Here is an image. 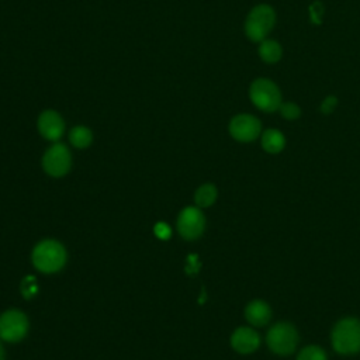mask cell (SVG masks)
I'll list each match as a JSON object with an SVG mask.
<instances>
[{
	"label": "cell",
	"mask_w": 360,
	"mask_h": 360,
	"mask_svg": "<svg viewBox=\"0 0 360 360\" xmlns=\"http://www.w3.org/2000/svg\"><path fill=\"white\" fill-rule=\"evenodd\" d=\"M332 347L342 356L360 353V319L346 316L338 321L330 333Z\"/></svg>",
	"instance_id": "obj_1"
},
{
	"label": "cell",
	"mask_w": 360,
	"mask_h": 360,
	"mask_svg": "<svg viewBox=\"0 0 360 360\" xmlns=\"http://www.w3.org/2000/svg\"><path fill=\"white\" fill-rule=\"evenodd\" d=\"M32 263L42 273H56L66 263V250L58 240L45 239L34 248Z\"/></svg>",
	"instance_id": "obj_2"
},
{
	"label": "cell",
	"mask_w": 360,
	"mask_h": 360,
	"mask_svg": "<svg viewBox=\"0 0 360 360\" xmlns=\"http://www.w3.org/2000/svg\"><path fill=\"white\" fill-rule=\"evenodd\" d=\"M300 342L297 328L290 322H277L270 326L266 335L269 349L277 356H290L294 353Z\"/></svg>",
	"instance_id": "obj_3"
},
{
	"label": "cell",
	"mask_w": 360,
	"mask_h": 360,
	"mask_svg": "<svg viewBox=\"0 0 360 360\" xmlns=\"http://www.w3.org/2000/svg\"><path fill=\"white\" fill-rule=\"evenodd\" d=\"M276 21L274 10L267 4H259L250 10L245 22L246 37L253 42H262L271 31Z\"/></svg>",
	"instance_id": "obj_4"
},
{
	"label": "cell",
	"mask_w": 360,
	"mask_h": 360,
	"mask_svg": "<svg viewBox=\"0 0 360 360\" xmlns=\"http://www.w3.org/2000/svg\"><path fill=\"white\" fill-rule=\"evenodd\" d=\"M252 103L264 112L277 111L281 105V93L278 87L269 79H256L249 89Z\"/></svg>",
	"instance_id": "obj_5"
},
{
	"label": "cell",
	"mask_w": 360,
	"mask_h": 360,
	"mask_svg": "<svg viewBox=\"0 0 360 360\" xmlns=\"http://www.w3.org/2000/svg\"><path fill=\"white\" fill-rule=\"evenodd\" d=\"M28 332V318L18 309H10L0 316V338L6 342H20Z\"/></svg>",
	"instance_id": "obj_6"
},
{
	"label": "cell",
	"mask_w": 360,
	"mask_h": 360,
	"mask_svg": "<svg viewBox=\"0 0 360 360\" xmlns=\"http://www.w3.org/2000/svg\"><path fill=\"white\" fill-rule=\"evenodd\" d=\"M72 166V155L63 143H55L46 149L42 158L44 170L52 177L65 176Z\"/></svg>",
	"instance_id": "obj_7"
},
{
	"label": "cell",
	"mask_w": 360,
	"mask_h": 360,
	"mask_svg": "<svg viewBox=\"0 0 360 360\" xmlns=\"http://www.w3.org/2000/svg\"><path fill=\"white\" fill-rule=\"evenodd\" d=\"M205 228V217L197 207H186L177 218V231L187 239L193 240L202 235Z\"/></svg>",
	"instance_id": "obj_8"
},
{
	"label": "cell",
	"mask_w": 360,
	"mask_h": 360,
	"mask_svg": "<svg viewBox=\"0 0 360 360\" xmlns=\"http://www.w3.org/2000/svg\"><path fill=\"white\" fill-rule=\"evenodd\" d=\"M262 132L260 121L250 114H238L229 122V134L239 142H252Z\"/></svg>",
	"instance_id": "obj_9"
},
{
	"label": "cell",
	"mask_w": 360,
	"mask_h": 360,
	"mask_svg": "<svg viewBox=\"0 0 360 360\" xmlns=\"http://www.w3.org/2000/svg\"><path fill=\"white\" fill-rule=\"evenodd\" d=\"M38 131L48 141H58L65 131L63 118L55 110H45L38 117Z\"/></svg>",
	"instance_id": "obj_10"
},
{
	"label": "cell",
	"mask_w": 360,
	"mask_h": 360,
	"mask_svg": "<svg viewBox=\"0 0 360 360\" xmlns=\"http://www.w3.org/2000/svg\"><path fill=\"white\" fill-rule=\"evenodd\" d=\"M231 346L240 354H250L260 346L259 333L249 326H240L231 336Z\"/></svg>",
	"instance_id": "obj_11"
},
{
	"label": "cell",
	"mask_w": 360,
	"mask_h": 360,
	"mask_svg": "<svg viewBox=\"0 0 360 360\" xmlns=\"http://www.w3.org/2000/svg\"><path fill=\"white\" fill-rule=\"evenodd\" d=\"M245 318L253 326H264L271 319V308L263 300H253L245 308Z\"/></svg>",
	"instance_id": "obj_12"
},
{
	"label": "cell",
	"mask_w": 360,
	"mask_h": 360,
	"mask_svg": "<svg viewBox=\"0 0 360 360\" xmlns=\"http://www.w3.org/2000/svg\"><path fill=\"white\" fill-rule=\"evenodd\" d=\"M285 146V138L284 135L274 128L266 129L262 134V148L267 152V153H278L284 149Z\"/></svg>",
	"instance_id": "obj_13"
},
{
	"label": "cell",
	"mask_w": 360,
	"mask_h": 360,
	"mask_svg": "<svg viewBox=\"0 0 360 360\" xmlns=\"http://www.w3.org/2000/svg\"><path fill=\"white\" fill-rule=\"evenodd\" d=\"M281 46L277 41L263 39L259 45V56L267 63H276L281 58Z\"/></svg>",
	"instance_id": "obj_14"
},
{
	"label": "cell",
	"mask_w": 360,
	"mask_h": 360,
	"mask_svg": "<svg viewBox=\"0 0 360 360\" xmlns=\"http://www.w3.org/2000/svg\"><path fill=\"white\" fill-rule=\"evenodd\" d=\"M217 195H218L217 187L211 183H207V184H202L197 188L195 195H194V201H195L197 207L207 208V207H210L215 202Z\"/></svg>",
	"instance_id": "obj_15"
},
{
	"label": "cell",
	"mask_w": 360,
	"mask_h": 360,
	"mask_svg": "<svg viewBox=\"0 0 360 360\" xmlns=\"http://www.w3.org/2000/svg\"><path fill=\"white\" fill-rule=\"evenodd\" d=\"M69 141L75 148L83 149V148H87L91 143L93 134L87 127L77 125V127L72 128V131L69 134Z\"/></svg>",
	"instance_id": "obj_16"
},
{
	"label": "cell",
	"mask_w": 360,
	"mask_h": 360,
	"mask_svg": "<svg viewBox=\"0 0 360 360\" xmlns=\"http://www.w3.org/2000/svg\"><path fill=\"white\" fill-rule=\"evenodd\" d=\"M297 360H328V356L321 346L308 345L298 352Z\"/></svg>",
	"instance_id": "obj_17"
},
{
	"label": "cell",
	"mask_w": 360,
	"mask_h": 360,
	"mask_svg": "<svg viewBox=\"0 0 360 360\" xmlns=\"http://www.w3.org/2000/svg\"><path fill=\"white\" fill-rule=\"evenodd\" d=\"M278 110L285 120H297L301 114V110L295 103H281Z\"/></svg>",
	"instance_id": "obj_18"
},
{
	"label": "cell",
	"mask_w": 360,
	"mask_h": 360,
	"mask_svg": "<svg viewBox=\"0 0 360 360\" xmlns=\"http://www.w3.org/2000/svg\"><path fill=\"white\" fill-rule=\"evenodd\" d=\"M38 288H37V283H35V278L32 276H28L22 280L21 283V292L24 294V297L28 300L31 297H34L37 294Z\"/></svg>",
	"instance_id": "obj_19"
},
{
	"label": "cell",
	"mask_w": 360,
	"mask_h": 360,
	"mask_svg": "<svg viewBox=\"0 0 360 360\" xmlns=\"http://www.w3.org/2000/svg\"><path fill=\"white\" fill-rule=\"evenodd\" d=\"M153 231H155V235H156L159 239H163V240L169 239V238H170V233H172L169 225L165 224V222H158V224L155 225Z\"/></svg>",
	"instance_id": "obj_20"
},
{
	"label": "cell",
	"mask_w": 360,
	"mask_h": 360,
	"mask_svg": "<svg viewBox=\"0 0 360 360\" xmlns=\"http://www.w3.org/2000/svg\"><path fill=\"white\" fill-rule=\"evenodd\" d=\"M336 104H338L336 97L329 96V97H326V98L322 101V104H321V111H322L323 114H330V112L335 110Z\"/></svg>",
	"instance_id": "obj_21"
},
{
	"label": "cell",
	"mask_w": 360,
	"mask_h": 360,
	"mask_svg": "<svg viewBox=\"0 0 360 360\" xmlns=\"http://www.w3.org/2000/svg\"><path fill=\"white\" fill-rule=\"evenodd\" d=\"M0 360H4V350H3L1 343H0Z\"/></svg>",
	"instance_id": "obj_22"
}]
</instances>
